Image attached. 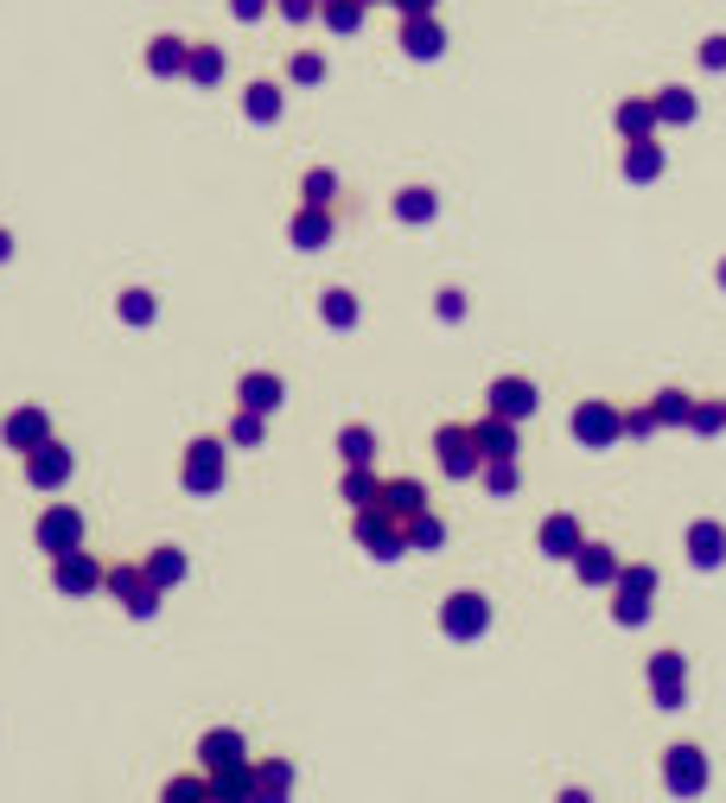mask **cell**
Returning <instances> with one entry per match:
<instances>
[{"mask_svg":"<svg viewBox=\"0 0 726 803\" xmlns=\"http://www.w3.org/2000/svg\"><path fill=\"white\" fill-rule=\"evenodd\" d=\"M656 173H663V147H656V141H631V147H624V179L651 185Z\"/></svg>","mask_w":726,"mask_h":803,"instance_id":"cell-29","label":"cell"},{"mask_svg":"<svg viewBox=\"0 0 726 803\" xmlns=\"http://www.w3.org/2000/svg\"><path fill=\"white\" fill-rule=\"evenodd\" d=\"M440 198L428 191V185H408V191H396V218L401 223H434Z\"/></svg>","mask_w":726,"mask_h":803,"instance_id":"cell-31","label":"cell"},{"mask_svg":"<svg viewBox=\"0 0 726 803\" xmlns=\"http://www.w3.org/2000/svg\"><path fill=\"white\" fill-rule=\"evenodd\" d=\"M536 543H542V555H554V561H574V555H581V543H586V536H581V516H567V511L548 516Z\"/></svg>","mask_w":726,"mask_h":803,"instance_id":"cell-20","label":"cell"},{"mask_svg":"<svg viewBox=\"0 0 726 803\" xmlns=\"http://www.w3.org/2000/svg\"><path fill=\"white\" fill-rule=\"evenodd\" d=\"M694 109H701L694 90H663L656 96V121H694Z\"/></svg>","mask_w":726,"mask_h":803,"instance_id":"cell-40","label":"cell"},{"mask_svg":"<svg viewBox=\"0 0 726 803\" xmlns=\"http://www.w3.org/2000/svg\"><path fill=\"white\" fill-rule=\"evenodd\" d=\"M261 434H268V415L236 408V421H230V446H261Z\"/></svg>","mask_w":726,"mask_h":803,"instance_id":"cell-42","label":"cell"},{"mask_svg":"<svg viewBox=\"0 0 726 803\" xmlns=\"http://www.w3.org/2000/svg\"><path fill=\"white\" fill-rule=\"evenodd\" d=\"M689 428H694V434H721V428H726V401H694Z\"/></svg>","mask_w":726,"mask_h":803,"instance_id":"cell-46","label":"cell"},{"mask_svg":"<svg viewBox=\"0 0 726 803\" xmlns=\"http://www.w3.org/2000/svg\"><path fill=\"white\" fill-rule=\"evenodd\" d=\"M160 803H218V798H211V778H204V771H179V778L160 791Z\"/></svg>","mask_w":726,"mask_h":803,"instance_id":"cell-33","label":"cell"},{"mask_svg":"<svg viewBox=\"0 0 726 803\" xmlns=\"http://www.w3.org/2000/svg\"><path fill=\"white\" fill-rule=\"evenodd\" d=\"M141 568H147V581H153L160 593H166V586H179V581H185V548L160 543V548H153V555L141 561Z\"/></svg>","mask_w":726,"mask_h":803,"instance_id":"cell-27","label":"cell"},{"mask_svg":"<svg viewBox=\"0 0 726 803\" xmlns=\"http://www.w3.org/2000/svg\"><path fill=\"white\" fill-rule=\"evenodd\" d=\"M401 536H408V548H440V543H446V523H440L434 511H421V516H408V523H401Z\"/></svg>","mask_w":726,"mask_h":803,"instance_id":"cell-39","label":"cell"},{"mask_svg":"<svg viewBox=\"0 0 726 803\" xmlns=\"http://www.w3.org/2000/svg\"><path fill=\"white\" fill-rule=\"evenodd\" d=\"M300 198H306V205H331V198H338V179L319 166V173H306V179H300Z\"/></svg>","mask_w":726,"mask_h":803,"instance_id":"cell-45","label":"cell"},{"mask_svg":"<svg viewBox=\"0 0 726 803\" xmlns=\"http://www.w3.org/2000/svg\"><path fill=\"white\" fill-rule=\"evenodd\" d=\"M230 13H236V20H261V13H268V0H230Z\"/></svg>","mask_w":726,"mask_h":803,"instance_id":"cell-53","label":"cell"},{"mask_svg":"<svg viewBox=\"0 0 726 803\" xmlns=\"http://www.w3.org/2000/svg\"><path fill=\"white\" fill-rule=\"evenodd\" d=\"M376 511H389L396 523H408V516L428 511V491H421L414 478H383V491H376Z\"/></svg>","mask_w":726,"mask_h":803,"instance_id":"cell-16","label":"cell"},{"mask_svg":"<svg viewBox=\"0 0 726 803\" xmlns=\"http://www.w3.org/2000/svg\"><path fill=\"white\" fill-rule=\"evenodd\" d=\"M721 288H726V261H721Z\"/></svg>","mask_w":726,"mask_h":803,"instance_id":"cell-56","label":"cell"},{"mask_svg":"<svg viewBox=\"0 0 726 803\" xmlns=\"http://www.w3.org/2000/svg\"><path fill=\"white\" fill-rule=\"evenodd\" d=\"M618 586H631V593H656V568H624Z\"/></svg>","mask_w":726,"mask_h":803,"instance_id":"cell-49","label":"cell"},{"mask_svg":"<svg viewBox=\"0 0 726 803\" xmlns=\"http://www.w3.org/2000/svg\"><path fill=\"white\" fill-rule=\"evenodd\" d=\"M389 7H396L401 20H421V13H434L440 0H389Z\"/></svg>","mask_w":726,"mask_h":803,"instance_id":"cell-52","label":"cell"},{"mask_svg":"<svg viewBox=\"0 0 726 803\" xmlns=\"http://www.w3.org/2000/svg\"><path fill=\"white\" fill-rule=\"evenodd\" d=\"M440 631L446 638H459V644H472L491 631V600L484 593H446V606H440Z\"/></svg>","mask_w":726,"mask_h":803,"instance_id":"cell-4","label":"cell"},{"mask_svg":"<svg viewBox=\"0 0 726 803\" xmlns=\"http://www.w3.org/2000/svg\"><path fill=\"white\" fill-rule=\"evenodd\" d=\"M0 440H7L13 453H38V446L51 440V415H45V408H13L7 428H0Z\"/></svg>","mask_w":726,"mask_h":803,"instance_id":"cell-12","label":"cell"},{"mask_svg":"<svg viewBox=\"0 0 726 803\" xmlns=\"http://www.w3.org/2000/svg\"><path fill=\"white\" fill-rule=\"evenodd\" d=\"M319 313H326V326H358V293L351 288H326V300H319Z\"/></svg>","mask_w":726,"mask_h":803,"instance_id":"cell-37","label":"cell"},{"mask_svg":"<svg viewBox=\"0 0 726 803\" xmlns=\"http://www.w3.org/2000/svg\"><path fill=\"white\" fill-rule=\"evenodd\" d=\"M0 261H13V236L7 230H0Z\"/></svg>","mask_w":726,"mask_h":803,"instance_id":"cell-54","label":"cell"},{"mask_svg":"<svg viewBox=\"0 0 726 803\" xmlns=\"http://www.w3.org/2000/svg\"><path fill=\"white\" fill-rule=\"evenodd\" d=\"M103 586L128 606V619H153V613H160V586L147 581L141 561H115L109 574H103Z\"/></svg>","mask_w":726,"mask_h":803,"instance_id":"cell-2","label":"cell"},{"mask_svg":"<svg viewBox=\"0 0 726 803\" xmlns=\"http://www.w3.org/2000/svg\"><path fill=\"white\" fill-rule=\"evenodd\" d=\"M618 434H624V415H618L612 401H581L574 408V440L581 446H612Z\"/></svg>","mask_w":726,"mask_h":803,"instance_id":"cell-10","label":"cell"},{"mask_svg":"<svg viewBox=\"0 0 726 803\" xmlns=\"http://www.w3.org/2000/svg\"><path fill=\"white\" fill-rule=\"evenodd\" d=\"M651 689L663 708H676L682 695H689V663H682V651H656L651 657Z\"/></svg>","mask_w":726,"mask_h":803,"instance_id":"cell-15","label":"cell"},{"mask_svg":"<svg viewBox=\"0 0 726 803\" xmlns=\"http://www.w3.org/2000/svg\"><path fill=\"white\" fill-rule=\"evenodd\" d=\"M351 536H358L376 561H401L408 555V536H401V523L389 511H376V504H363L358 516H351Z\"/></svg>","mask_w":726,"mask_h":803,"instance_id":"cell-3","label":"cell"},{"mask_svg":"<svg viewBox=\"0 0 726 803\" xmlns=\"http://www.w3.org/2000/svg\"><path fill=\"white\" fill-rule=\"evenodd\" d=\"M103 561L90 555V548H71V555H51V586L65 593V600H90L96 586H103Z\"/></svg>","mask_w":726,"mask_h":803,"instance_id":"cell-6","label":"cell"},{"mask_svg":"<svg viewBox=\"0 0 726 803\" xmlns=\"http://www.w3.org/2000/svg\"><path fill=\"white\" fill-rule=\"evenodd\" d=\"M33 543L45 548V555H71V548H83V511L77 504H58V511H45L33 523Z\"/></svg>","mask_w":726,"mask_h":803,"instance_id":"cell-8","label":"cell"},{"mask_svg":"<svg viewBox=\"0 0 726 803\" xmlns=\"http://www.w3.org/2000/svg\"><path fill=\"white\" fill-rule=\"evenodd\" d=\"M71 473H77V459L65 453V446H58V440H45L38 453H26V478H33L38 491H58V485H65Z\"/></svg>","mask_w":726,"mask_h":803,"instance_id":"cell-14","label":"cell"},{"mask_svg":"<svg viewBox=\"0 0 726 803\" xmlns=\"http://www.w3.org/2000/svg\"><path fill=\"white\" fill-rule=\"evenodd\" d=\"M689 561H694V568H721V561H726V529L714 523V516L689 523Z\"/></svg>","mask_w":726,"mask_h":803,"instance_id":"cell-22","label":"cell"},{"mask_svg":"<svg viewBox=\"0 0 726 803\" xmlns=\"http://www.w3.org/2000/svg\"><path fill=\"white\" fill-rule=\"evenodd\" d=\"M243 115L249 121H281V83H249L243 90Z\"/></svg>","mask_w":726,"mask_h":803,"instance_id":"cell-32","label":"cell"},{"mask_svg":"<svg viewBox=\"0 0 726 803\" xmlns=\"http://www.w3.org/2000/svg\"><path fill=\"white\" fill-rule=\"evenodd\" d=\"M288 83H326V58H319V51H293V58H288Z\"/></svg>","mask_w":726,"mask_h":803,"instance_id":"cell-44","label":"cell"},{"mask_svg":"<svg viewBox=\"0 0 726 803\" xmlns=\"http://www.w3.org/2000/svg\"><path fill=\"white\" fill-rule=\"evenodd\" d=\"M612 619H618V625H644V619H651V593H631V586H618Z\"/></svg>","mask_w":726,"mask_h":803,"instance_id":"cell-41","label":"cell"},{"mask_svg":"<svg viewBox=\"0 0 726 803\" xmlns=\"http://www.w3.org/2000/svg\"><path fill=\"white\" fill-rule=\"evenodd\" d=\"M434 453H440V473H446V478H478V473H484L478 434H472V428H459V421H446V428L434 434Z\"/></svg>","mask_w":726,"mask_h":803,"instance_id":"cell-5","label":"cell"},{"mask_svg":"<svg viewBox=\"0 0 726 803\" xmlns=\"http://www.w3.org/2000/svg\"><path fill=\"white\" fill-rule=\"evenodd\" d=\"M561 803H593V798H586V791H561Z\"/></svg>","mask_w":726,"mask_h":803,"instance_id":"cell-55","label":"cell"},{"mask_svg":"<svg viewBox=\"0 0 726 803\" xmlns=\"http://www.w3.org/2000/svg\"><path fill=\"white\" fill-rule=\"evenodd\" d=\"M651 415H656V428H689L694 396H682V389H663V396L651 401Z\"/></svg>","mask_w":726,"mask_h":803,"instance_id":"cell-35","label":"cell"},{"mask_svg":"<svg viewBox=\"0 0 726 803\" xmlns=\"http://www.w3.org/2000/svg\"><path fill=\"white\" fill-rule=\"evenodd\" d=\"M401 51H408V58H440V51H446V26H440L434 13L401 20Z\"/></svg>","mask_w":726,"mask_h":803,"instance_id":"cell-19","label":"cell"},{"mask_svg":"<svg viewBox=\"0 0 726 803\" xmlns=\"http://www.w3.org/2000/svg\"><path fill=\"white\" fill-rule=\"evenodd\" d=\"M523 485V473H516V459H484V491H497V498H510Z\"/></svg>","mask_w":726,"mask_h":803,"instance_id":"cell-43","label":"cell"},{"mask_svg":"<svg viewBox=\"0 0 726 803\" xmlns=\"http://www.w3.org/2000/svg\"><path fill=\"white\" fill-rule=\"evenodd\" d=\"M338 453H344V466H376V434H370V428H344V434H338Z\"/></svg>","mask_w":726,"mask_h":803,"instance_id":"cell-38","label":"cell"},{"mask_svg":"<svg viewBox=\"0 0 726 803\" xmlns=\"http://www.w3.org/2000/svg\"><path fill=\"white\" fill-rule=\"evenodd\" d=\"M211 778V798L218 803H249L255 798V766L243 759V766H223V771H204Z\"/></svg>","mask_w":726,"mask_h":803,"instance_id":"cell-26","label":"cell"},{"mask_svg":"<svg viewBox=\"0 0 726 803\" xmlns=\"http://www.w3.org/2000/svg\"><path fill=\"white\" fill-rule=\"evenodd\" d=\"M249 759V740L236 728H211L204 740H198V766L204 771H223V766H243Z\"/></svg>","mask_w":726,"mask_h":803,"instance_id":"cell-13","label":"cell"},{"mask_svg":"<svg viewBox=\"0 0 726 803\" xmlns=\"http://www.w3.org/2000/svg\"><path fill=\"white\" fill-rule=\"evenodd\" d=\"M574 574H581L586 586H618V555L606 543H581V555H574Z\"/></svg>","mask_w":726,"mask_h":803,"instance_id":"cell-21","label":"cell"},{"mask_svg":"<svg viewBox=\"0 0 726 803\" xmlns=\"http://www.w3.org/2000/svg\"><path fill=\"white\" fill-rule=\"evenodd\" d=\"M115 313H121L128 326H153V319H160V300H153L147 288H128L121 300H115Z\"/></svg>","mask_w":726,"mask_h":803,"instance_id":"cell-36","label":"cell"},{"mask_svg":"<svg viewBox=\"0 0 726 803\" xmlns=\"http://www.w3.org/2000/svg\"><path fill=\"white\" fill-rule=\"evenodd\" d=\"M618 135H624V141H651L656 135V96H624V103H618Z\"/></svg>","mask_w":726,"mask_h":803,"instance_id":"cell-25","label":"cell"},{"mask_svg":"<svg viewBox=\"0 0 726 803\" xmlns=\"http://www.w3.org/2000/svg\"><path fill=\"white\" fill-rule=\"evenodd\" d=\"M223 453H230V440H218V434H204V440H191L185 446V491H198V498H211V491H223Z\"/></svg>","mask_w":726,"mask_h":803,"instance_id":"cell-1","label":"cell"},{"mask_svg":"<svg viewBox=\"0 0 726 803\" xmlns=\"http://www.w3.org/2000/svg\"><path fill=\"white\" fill-rule=\"evenodd\" d=\"M363 7H376V0H363Z\"/></svg>","mask_w":726,"mask_h":803,"instance_id":"cell-57","label":"cell"},{"mask_svg":"<svg viewBox=\"0 0 726 803\" xmlns=\"http://www.w3.org/2000/svg\"><path fill=\"white\" fill-rule=\"evenodd\" d=\"M185 65H191V45L173 33H160V38H147V71L153 77H185Z\"/></svg>","mask_w":726,"mask_h":803,"instance_id":"cell-23","label":"cell"},{"mask_svg":"<svg viewBox=\"0 0 726 803\" xmlns=\"http://www.w3.org/2000/svg\"><path fill=\"white\" fill-rule=\"evenodd\" d=\"M319 20H326L338 38H351L363 26V0H319Z\"/></svg>","mask_w":726,"mask_h":803,"instance_id":"cell-34","label":"cell"},{"mask_svg":"<svg viewBox=\"0 0 726 803\" xmlns=\"http://www.w3.org/2000/svg\"><path fill=\"white\" fill-rule=\"evenodd\" d=\"M434 313H440V319H466V293H453V288H446V293L434 300Z\"/></svg>","mask_w":726,"mask_h":803,"instance_id":"cell-50","label":"cell"},{"mask_svg":"<svg viewBox=\"0 0 726 803\" xmlns=\"http://www.w3.org/2000/svg\"><path fill=\"white\" fill-rule=\"evenodd\" d=\"M293 778H300V766H288V759H255V798L249 803H288Z\"/></svg>","mask_w":726,"mask_h":803,"instance_id":"cell-18","label":"cell"},{"mask_svg":"<svg viewBox=\"0 0 726 803\" xmlns=\"http://www.w3.org/2000/svg\"><path fill=\"white\" fill-rule=\"evenodd\" d=\"M701 65H707V71H726V33L701 38Z\"/></svg>","mask_w":726,"mask_h":803,"instance_id":"cell-47","label":"cell"},{"mask_svg":"<svg viewBox=\"0 0 726 803\" xmlns=\"http://www.w3.org/2000/svg\"><path fill=\"white\" fill-rule=\"evenodd\" d=\"M223 71H230V65H223V51H218V45H191V65H185V77H191L198 90H218V83H223Z\"/></svg>","mask_w":726,"mask_h":803,"instance_id":"cell-28","label":"cell"},{"mask_svg":"<svg viewBox=\"0 0 726 803\" xmlns=\"http://www.w3.org/2000/svg\"><path fill=\"white\" fill-rule=\"evenodd\" d=\"M288 236H293V249H326L331 243V205H300L288 223Z\"/></svg>","mask_w":726,"mask_h":803,"instance_id":"cell-17","label":"cell"},{"mask_svg":"<svg viewBox=\"0 0 726 803\" xmlns=\"http://www.w3.org/2000/svg\"><path fill=\"white\" fill-rule=\"evenodd\" d=\"M663 784H669L676 798H701V791H707V753H701V746H669V753H663Z\"/></svg>","mask_w":726,"mask_h":803,"instance_id":"cell-7","label":"cell"},{"mask_svg":"<svg viewBox=\"0 0 726 803\" xmlns=\"http://www.w3.org/2000/svg\"><path fill=\"white\" fill-rule=\"evenodd\" d=\"M236 401H243L249 415H274V408L288 401V383H281L274 370H243V383H236Z\"/></svg>","mask_w":726,"mask_h":803,"instance_id":"cell-11","label":"cell"},{"mask_svg":"<svg viewBox=\"0 0 726 803\" xmlns=\"http://www.w3.org/2000/svg\"><path fill=\"white\" fill-rule=\"evenodd\" d=\"M536 383H529V376H497V383H491V389H484V408H491V415H504V421H529V415H536Z\"/></svg>","mask_w":726,"mask_h":803,"instance_id":"cell-9","label":"cell"},{"mask_svg":"<svg viewBox=\"0 0 726 803\" xmlns=\"http://www.w3.org/2000/svg\"><path fill=\"white\" fill-rule=\"evenodd\" d=\"M472 434H478V453H484V459H516V421L484 415V421H472Z\"/></svg>","mask_w":726,"mask_h":803,"instance_id":"cell-24","label":"cell"},{"mask_svg":"<svg viewBox=\"0 0 726 803\" xmlns=\"http://www.w3.org/2000/svg\"><path fill=\"white\" fill-rule=\"evenodd\" d=\"M338 491H344V504H351V511H363V504H376V491H383V478L370 473V466H344V478H338Z\"/></svg>","mask_w":726,"mask_h":803,"instance_id":"cell-30","label":"cell"},{"mask_svg":"<svg viewBox=\"0 0 726 803\" xmlns=\"http://www.w3.org/2000/svg\"><path fill=\"white\" fill-rule=\"evenodd\" d=\"M624 434H637V440H644V434H656V415H651V408H637V415H624Z\"/></svg>","mask_w":726,"mask_h":803,"instance_id":"cell-51","label":"cell"},{"mask_svg":"<svg viewBox=\"0 0 726 803\" xmlns=\"http://www.w3.org/2000/svg\"><path fill=\"white\" fill-rule=\"evenodd\" d=\"M281 20H293V26L319 20V0H281Z\"/></svg>","mask_w":726,"mask_h":803,"instance_id":"cell-48","label":"cell"}]
</instances>
